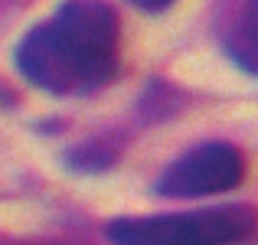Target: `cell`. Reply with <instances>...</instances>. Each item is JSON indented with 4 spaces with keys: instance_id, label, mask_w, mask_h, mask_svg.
<instances>
[{
    "instance_id": "2",
    "label": "cell",
    "mask_w": 258,
    "mask_h": 245,
    "mask_svg": "<svg viewBox=\"0 0 258 245\" xmlns=\"http://www.w3.org/2000/svg\"><path fill=\"white\" fill-rule=\"evenodd\" d=\"M258 229V209L248 203L193 213H160V216H121L108 222L105 235L121 245H219L248 239Z\"/></svg>"
},
{
    "instance_id": "3",
    "label": "cell",
    "mask_w": 258,
    "mask_h": 245,
    "mask_svg": "<svg viewBox=\"0 0 258 245\" xmlns=\"http://www.w3.org/2000/svg\"><path fill=\"white\" fill-rule=\"evenodd\" d=\"M245 154L226 141H203L180 154L164 173L154 180V193L167 200H200L235 190L245 180Z\"/></svg>"
},
{
    "instance_id": "4",
    "label": "cell",
    "mask_w": 258,
    "mask_h": 245,
    "mask_svg": "<svg viewBox=\"0 0 258 245\" xmlns=\"http://www.w3.org/2000/svg\"><path fill=\"white\" fill-rule=\"evenodd\" d=\"M213 30L222 52L258 79V0H213Z\"/></svg>"
},
{
    "instance_id": "6",
    "label": "cell",
    "mask_w": 258,
    "mask_h": 245,
    "mask_svg": "<svg viewBox=\"0 0 258 245\" xmlns=\"http://www.w3.org/2000/svg\"><path fill=\"white\" fill-rule=\"evenodd\" d=\"M183 108V95L176 92L170 82H157L154 79L147 85V92L141 95V105H138V114L141 121H164V118H173L176 111Z\"/></svg>"
},
{
    "instance_id": "5",
    "label": "cell",
    "mask_w": 258,
    "mask_h": 245,
    "mask_svg": "<svg viewBox=\"0 0 258 245\" xmlns=\"http://www.w3.org/2000/svg\"><path fill=\"white\" fill-rule=\"evenodd\" d=\"M124 144V134H92L82 144H72L69 151H62V163L72 173H105L118 163Z\"/></svg>"
},
{
    "instance_id": "1",
    "label": "cell",
    "mask_w": 258,
    "mask_h": 245,
    "mask_svg": "<svg viewBox=\"0 0 258 245\" xmlns=\"http://www.w3.org/2000/svg\"><path fill=\"white\" fill-rule=\"evenodd\" d=\"M13 66L46 95H88L105 88L121 66V20L108 0H62L30 26Z\"/></svg>"
},
{
    "instance_id": "7",
    "label": "cell",
    "mask_w": 258,
    "mask_h": 245,
    "mask_svg": "<svg viewBox=\"0 0 258 245\" xmlns=\"http://www.w3.org/2000/svg\"><path fill=\"white\" fill-rule=\"evenodd\" d=\"M127 4L138 7V10H144V13H164V10H170L176 0H127Z\"/></svg>"
}]
</instances>
